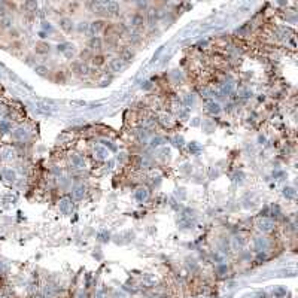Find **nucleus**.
Masks as SVG:
<instances>
[{"mask_svg": "<svg viewBox=\"0 0 298 298\" xmlns=\"http://www.w3.org/2000/svg\"><path fill=\"white\" fill-rule=\"evenodd\" d=\"M60 27L66 31V33H70V31H73V21L70 20V18H61L60 20Z\"/></svg>", "mask_w": 298, "mask_h": 298, "instance_id": "nucleus-8", "label": "nucleus"}, {"mask_svg": "<svg viewBox=\"0 0 298 298\" xmlns=\"http://www.w3.org/2000/svg\"><path fill=\"white\" fill-rule=\"evenodd\" d=\"M136 197H137V200L143 201V200H146V198H148V191L146 189H139L137 194H136Z\"/></svg>", "mask_w": 298, "mask_h": 298, "instance_id": "nucleus-15", "label": "nucleus"}, {"mask_svg": "<svg viewBox=\"0 0 298 298\" xmlns=\"http://www.w3.org/2000/svg\"><path fill=\"white\" fill-rule=\"evenodd\" d=\"M157 18H158V12H157L155 9H149V11H148V17H146L145 20H146V23H148L149 26H155Z\"/></svg>", "mask_w": 298, "mask_h": 298, "instance_id": "nucleus-10", "label": "nucleus"}, {"mask_svg": "<svg viewBox=\"0 0 298 298\" xmlns=\"http://www.w3.org/2000/svg\"><path fill=\"white\" fill-rule=\"evenodd\" d=\"M160 142H161V139H157V140H155V139H154V142H152V145H154V146H158V145H160Z\"/></svg>", "mask_w": 298, "mask_h": 298, "instance_id": "nucleus-24", "label": "nucleus"}, {"mask_svg": "<svg viewBox=\"0 0 298 298\" xmlns=\"http://www.w3.org/2000/svg\"><path fill=\"white\" fill-rule=\"evenodd\" d=\"M140 40H142V34H140L137 30L130 33V42H131V43H139Z\"/></svg>", "mask_w": 298, "mask_h": 298, "instance_id": "nucleus-13", "label": "nucleus"}, {"mask_svg": "<svg viewBox=\"0 0 298 298\" xmlns=\"http://www.w3.org/2000/svg\"><path fill=\"white\" fill-rule=\"evenodd\" d=\"M210 111L215 112V113H218V112H219V106H218L216 103H210Z\"/></svg>", "mask_w": 298, "mask_h": 298, "instance_id": "nucleus-22", "label": "nucleus"}, {"mask_svg": "<svg viewBox=\"0 0 298 298\" xmlns=\"http://www.w3.org/2000/svg\"><path fill=\"white\" fill-rule=\"evenodd\" d=\"M91 8L92 12L98 14V15H106V2H98V0H94L88 5Z\"/></svg>", "mask_w": 298, "mask_h": 298, "instance_id": "nucleus-2", "label": "nucleus"}, {"mask_svg": "<svg viewBox=\"0 0 298 298\" xmlns=\"http://www.w3.org/2000/svg\"><path fill=\"white\" fill-rule=\"evenodd\" d=\"M119 14V5L116 2H106V15L116 17Z\"/></svg>", "mask_w": 298, "mask_h": 298, "instance_id": "nucleus-4", "label": "nucleus"}, {"mask_svg": "<svg viewBox=\"0 0 298 298\" xmlns=\"http://www.w3.org/2000/svg\"><path fill=\"white\" fill-rule=\"evenodd\" d=\"M106 27V21L105 20H95L91 24H88V34L91 37H95L100 31H103Z\"/></svg>", "mask_w": 298, "mask_h": 298, "instance_id": "nucleus-1", "label": "nucleus"}, {"mask_svg": "<svg viewBox=\"0 0 298 298\" xmlns=\"http://www.w3.org/2000/svg\"><path fill=\"white\" fill-rule=\"evenodd\" d=\"M36 52H37V54H48V52H49V45H48V43H43V42L37 43V45H36Z\"/></svg>", "mask_w": 298, "mask_h": 298, "instance_id": "nucleus-11", "label": "nucleus"}, {"mask_svg": "<svg viewBox=\"0 0 298 298\" xmlns=\"http://www.w3.org/2000/svg\"><path fill=\"white\" fill-rule=\"evenodd\" d=\"M163 49H164V46H161V48H158V51H157V54H154V57H152V61H157V58L160 57V54L163 52Z\"/></svg>", "mask_w": 298, "mask_h": 298, "instance_id": "nucleus-21", "label": "nucleus"}, {"mask_svg": "<svg viewBox=\"0 0 298 298\" xmlns=\"http://www.w3.org/2000/svg\"><path fill=\"white\" fill-rule=\"evenodd\" d=\"M119 58H121L124 63H130V61H133V58H134V54L131 52V49H130V48H122V49H121V52H119Z\"/></svg>", "mask_w": 298, "mask_h": 298, "instance_id": "nucleus-7", "label": "nucleus"}, {"mask_svg": "<svg viewBox=\"0 0 298 298\" xmlns=\"http://www.w3.org/2000/svg\"><path fill=\"white\" fill-rule=\"evenodd\" d=\"M92 63H94V66H102L105 63V57L103 55H95V57H92Z\"/></svg>", "mask_w": 298, "mask_h": 298, "instance_id": "nucleus-16", "label": "nucleus"}, {"mask_svg": "<svg viewBox=\"0 0 298 298\" xmlns=\"http://www.w3.org/2000/svg\"><path fill=\"white\" fill-rule=\"evenodd\" d=\"M78 30H79L81 33H88V24H86L85 21L79 23V26H78Z\"/></svg>", "mask_w": 298, "mask_h": 298, "instance_id": "nucleus-18", "label": "nucleus"}, {"mask_svg": "<svg viewBox=\"0 0 298 298\" xmlns=\"http://www.w3.org/2000/svg\"><path fill=\"white\" fill-rule=\"evenodd\" d=\"M273 227H274V224H273L271 221H267V219H264V221H261V222H259V228H261L262 231H271V230H273Z\"/></svg>", "mask_w": 298, "mask_h": 298, "instance_id": "nucleus-12", "label": "nucleus"}, {"mask_svg": "<svg viewBox=\"0 0 298 298\" xmlns=\"http://www.w3.org/2000/svg\"><path fill=\"white\" fill-rule=\"evenodd\" d=\"M72 69H73V72L76 73V75H86L88 72H89V69H88V66L85 64V63H73L72 64Z\"/></svg>", "mask_w": 298, "mask_h": 298, "instance_id": "nucleus-5", "label": "nucleus"}, {"mask_svg": "<svg viewBox=\"0 0 298 298\" xmlns=\"http://www.w3.org/2000/svg\"><path fill=\"white\" fill-rule=\"evenodd\" d=\"M124 67H125V63H124L119 57H115V58H112V60L109 61V69H111L112 72H115V73L122 72Z\"/></svg>", "mask_w": 298, "mask_h": 298, "instance_id": "nucleus-3", "label": "nucleus"}, {"mask_svg": "<svg viewBox=\"0 0 298 298\" xmlns=\"http://www.w3.org/2000/svg\"><path fill=\"white\" fill-rule=\"evenodd\" d=\"M285 195H288V197H294L295 195V192H294V189L292 188H285Z\"/></svg>", "mask_w": 298, "mask_h": 298, "instance_id": "nucleus-20", "label": "nucleus"}, {"mask_svg": "<svg viewBox=\"0 0 298 298\" xmlns=\"http://www.w3.org/2000/svg\"><path fill=\"white\" fill-rule=\"evenodd\" d=\"M145 23H146V20H145V17H143L142 14H136V15H133V18H131V24H133L136 29L143 27Z\"/></svg>", "mask_w": 298, "mask_h": 298, "instance_id": "nucleus-9", "label": "nucleus"}, {"mask_svg": "<svg viewBox=\"0 0 298 298\" xmlns=\"http://www.w3.org/2000/svg\"><path fill=\"white\" fill-rule=\"evenodd\" d=\"M43 27H45V29H46V30H49V31H51V30H52V27H51V26H49V24H48V23H43Z\"/></svg>", "mask_w": 298, "mask_h": 298, "instance_id": "nucleus-23", "label": "nucleus"}, {"mask_svg": "<svg viewBox=\"0 0 298 298\" xmlns=\"http://www.w3.org/2000/svg\"><path fill=\"white\" fill-rule=\"evenodd\" d=\"M72 163H73V165L78 167V168L83 167V158L79 157V155H73V157H72Z\"/></svg>", "mask_w": 298, "mask_h": 298, "instance_id": "nucleus-14", "label": "nucleus"}, {"mask_svg": "<svg viewBox=\"0 0 298 298\" xmlns=\"http://www.w3.org/2000/svg\"><path fill=\"white\" fill-rule=\"evenodd\" d=\"M83 192H85V189H83V186H76L75 188V197L76 198H82V195H83Z\"/></svg>", "mask_w": 298, "mask_h": 298, "instance_id": "nucleus-17", "label": "nucleus"}, {"mask_svg": "<svg viewBox=\"0 0 298 298\" xmlns=\"http://www.w3.org/2000/svg\"><path fill=\"white\" fill-rule=\"evenodd\" d=\"M102 46H103V40L98 37V36H95V37H91L89 40H88V48L89 49H94V51H98V49H102Z\"/></svg>", "mask_w": 298, "mask_h": 298, "instance_id": "nucleus-6", "label": "nucleus"}, {"mask_svg": "<svg viewBox=\"0 0 298 298\" xmlns=\"http://www.w3.org/2000/svg\"><path fill=\"white\" fill-rule=\"evenodd\" d=\"M36 72H37L39 75L45 76V75L48 73V69H46V67H43V66H37V67H36Z\"/></svg>", "mask_w": 298, "mask_h": 298, "instance_id": "nucleus-19", "label": "nucleus"}]
</instances>
